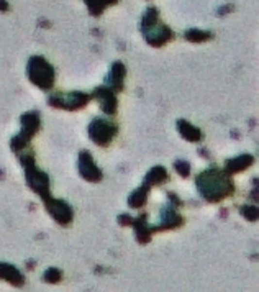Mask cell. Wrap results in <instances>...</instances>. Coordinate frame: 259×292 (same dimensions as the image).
<instances>
[{
  "label": "cell",
  "mask_w": 259,
  "mask_h": 292,
  "mask_svg": "<svg viewBox=\"0 0 259 292\" xmlns=\"http://www.w3.org/2000/svg\"><path fill=\"white\" fill-rule=\"evenodd\" d=\"M38 61H40V64H34L33 61V64L30 66V76L41 87H48L51 81H53V71L45 61H41V59H38Z\"/></svg>",
  "instance_id": "obj_1"
},
{
  "label": "cell",
  "mask_w": 259,
  "mask_h": 292,
  "mask_svg": "<svg viewBox=\"0 0 259 292\" xmlns=\"http://www.w3.org/2000/svg\"><path fill=\"white\" fill-rule=\"evenodd\" d=\"M166 178V173L161 169V167H156V171H153V174L149 176V181H161V179Z\"/></svg>",
  "instance_id": "obj_2"
}]
</instances>
